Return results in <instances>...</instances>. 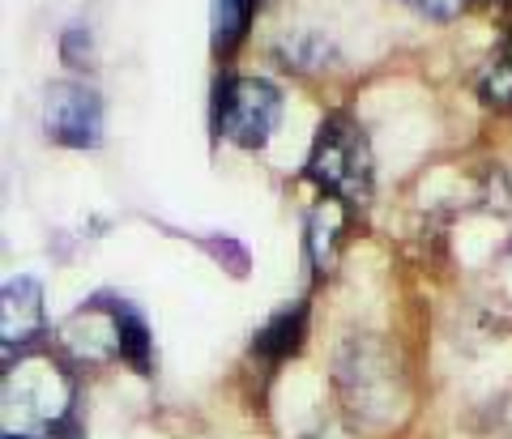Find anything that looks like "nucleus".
I'll use <instances>...</instances> for the list:
<instances>
[{
	"mask_svg": "<svg viewBox=\"0 0 512 439\" xmlns=\"http://www.w3.org/2000/svg\"><path fill=\"white\" fill-rule=\"evenodd\" d=\"M303 175L346 209H363L372 201V145H367L363 124L350 120L346 111L325 116Z\"/></svg>",
	"mask_w": 512,
	"mask_h": 439,
	"instance_id": "obj_1",
	"label": "nucleus"
},
{
	"mask_svg": "<svg viewBox=\"0 0 512 439\" xmlns=\"http://www.w3.org/2000/svg\"><path fill=\"white\" fill-rule=\"evenodd\" d=\"M282 116V94L274 81L265 77H222L214 90V124L218 133L231 145H244V150H261V145L274 137Z\"/></svg>",
	"mask_w": 512,
	"mask_h": 439,
	"instance_id": "obj_2",
	"label": "nucleus"
},
{
	"mask_svg": "<svg viewBox=\"0 0 512 439\" xmlns=\"http://www.w3.org/2000/svg\"><path fill=\"white\" fill-rule=\"evenodd\" d=\"M47 137L73 150H94L103 141V103L82 81H56L43 107Z\"/></svg>",
	"mask_w": 512,
	"mask_h": 439,
	"instance_id": "obj_3",
	"label": "nucleus"
},
{
	"mask_svg": "<svg viewBox=\"0 0 512 439\" xmlns=\"http://www.w3.org/2000/svg\"><path fill=\"white\" fill-rule=\"evenodd\" d=\"M43 290L35 278H9L5 295H0V333H5V350L30 346L43 333Z\"/></svg>",
	"mask_w": 512,
	"mask_h": 439,
	"instance_id": "obj_4",
	"label": "nucleus"
},
{
	"mask_svg": "<svg viewBox=\"0 0 512 439\" xmlns=\"http://www.w3.org/2000/svg\"><path fill=\"white\" fill-rule=\"evenodd\" d=\"M103 312L111 320V354L124 359L128 367H137L141 376H150V329L128 303H103Z\"/></svg>",
	"mask_w": 512,
	"mask_h": 439,
	"instance_id": "obj_5",
	"label": "nucleus"
},
{
	"mask_svg": "<svg viewBox=\"0 0 512 439\" xmlns=\"http://www.w3.org/2000/svg\"><path fill=\"white\" fill-rule=\"evenodd\" d=\"M303 333H308V303H291V307H282L278 316H269V324L256 333L252 350L261 354L265 363H282L303 346Z\"/></svg>",
	"mask_w": 512,
	"mask_h": 439,
	"instance_id": "obj_6",
	"label": "nucleus"
},
{
	"mask_svg": "<svg viewBox=\"0 0 512 439\" xmlns=\"http://www.w3.org/2000/svg\"><path fill=\"white\" fill-rule=\"evenodd\" d=\"M346 214H350V209L342 201L325 197V201L312 209V218H308V256H312V265L320 273H329L333 260H338L342 231H346Z\"/></svg>",
	"mask_w": 512,
	"mask_h": 439,
	"instance_id": "obj_7",
	"label": "nucleus"
},
{
	"mask_svg": "<svg viewBox=\"0 0 512 439\" xmlns=\"http://www.w3.org/2000/svg\"><path fill=\"white\" fill-rule=\"evenodd\" d=\"M256 9H261V0H214V52L218 56H231L244 43Z\"/></svg>",
	"mask_w": 512,
	"mask_h": 439,
	"instance_id": "obj_8",
	"label": "nucleus"
},
{
	"mask_svg": "<svg viewBox=\"0 0 512 439\" xmlns=\"http://www.w3.org/2000/svg\"><path fill=\"white\" fill-rule=\"evenodd\" d=\"M478 99L495 111H512V26L504 30L500 52L491 56L483 77H478Z\"/></svg>",
	"mask_w": 512,
	"mask_h": 439,
	"instance_id": "obj_9",
	"label": "nucleus"
},
{
	"mask_svg": "<svg viewBox=\"0 0 512 439\" xmlns=\"http://www.w3.org/2000/svg\"><path fill=\"white\" fill-rule=\"evenodd\" d=\"M410 9H419V13H427V18H457L461 9L470 5V0H406Z\"/></svg>",
	"mask_w": 512,
	"mask_h": 439,
	"instance_id": "obj_10",
	"label": "nucleus"
}]
</instances>
